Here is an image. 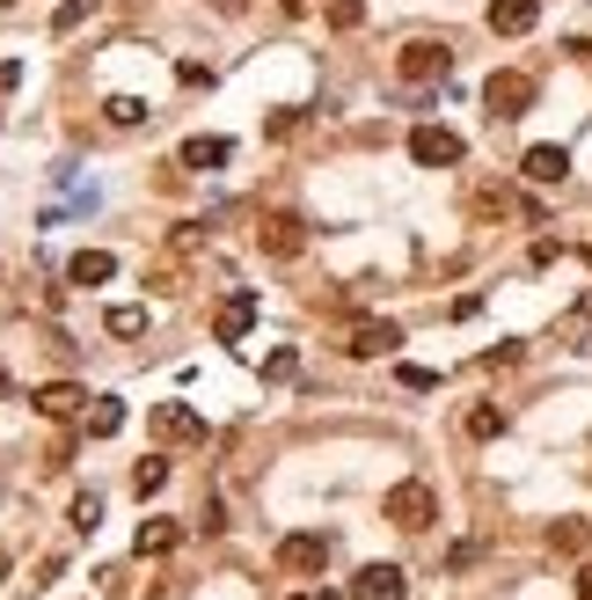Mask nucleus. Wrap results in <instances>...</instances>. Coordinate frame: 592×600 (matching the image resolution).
Wrapping results in <instances>:
<instances>
[{
  "label": "nucleus",
  "instance_id": "nucleus-9",
  "mask_svg": "<svg viewBox=\"0 0 592 600\" xmlns=\"http://www.w3.org/2000/svg\"><path fill=\"white\" fill-rule=\"evenodd\" d=\"M541 22V0H490V30L498 37H526Z\"/></svg>",
  "mask_w": 592,
  "mask_h": 600
},
{
  "label": "nucleus",
  "instance_id": "nucleus-8",
  "mask_svg": "<svg viewBox=\"0 0 592 600\" xmlns=\"http://www.w3.org/2000/svg\"><path fill=\"white\" fill-rule=\"evenodd\" d=\"M257 242L271 249V257H300V249H308V228H300L293 212H271V220L257 228Z\"/></svg>",
  "mask_w": 592,
  "mask_h": 600
},
{
  "label": "nucleus",
  "instance_id": "nucleus-20",
  "mask_svg": "<svg viewBox=\"0 0 592 600\" xmlns=\"http://www.w3.org/2000/svg\"><path fill=\"white\" fill-rule=\"evenodd\" d=\"M103 330H110V337H140V330H147V308H110Z\"/></svg>",
  "mask_w": 592,
  "mask_h": 600
},
{
  "label": "nucleus",
  "instance_id": "nucleus-5",
  "mask_svg": "<svg viewBox=\"0 0 592 600\" xmlns=\"http://www.w3.org/2000/svg\"><path fill=\"white\" fill-rule=\"evenodd\" d=\"M257 308H263L257 293H227V300H220V322H212V337H220V344H242V337L257 330Z\"/></svg>",
  "mask_w": 592,
  "mask_h": 600
},
{
  "label": "nucleus",
  "instance_id": "nucleus-22",
  "mask_svg": "<svg viewBox=\"0 0 592 600\" xmlns=\"http://www.w3.org/2000/svg\"><path fill=\"white\" fill-rule=\"evenodd\" d=\"M88 16H96V0H67V8H59V16H52V30L67 37V30H81Z\"/></svg>",
  "mask_w": 592,
  "mask_h": 600
},
{
  "label": "nucleus",
  "instance_id": "nucleus-30",
  "mask_svg": "<svg viewBox=\"0 0 592 600\" xmlns=\"http://www.w3.org/2000/svg\"><path fill=\"white\" fill-rule=\"evenodd\" d=\"M585 264H592V242H585Z\"/></svg>",
  "mask_w": 592,
  "mask_h": 600
},
{
  "label": "nucleus",
  "instance_id": "nucleus-18",
  "mask_svg": "<svg viewBox=\"0 0 592 600\" xmlns=\"http://www.w3.org/2000/svg\"><path fill=\"white\" fill-rule=\"evenodd\" d=\"M103 118L132 132V124H147V118H154V110H147V96H110V103H103Z\"/></svg>",
  "mask_w": 592,
  "mask_h": 600
},
{
  "label": "nucleus",
  "instance_id": "nucleus-3",
  "mask_svg": "<svg viewBox=\"0 0 592 600\" xmlns=\"http://www.w3.org/2000/svg\"><path fill=\"white\" fill-rule=\"evenodd\" d=\"M395 73L410 81V89L446 81V73H453V52H446V44H402V52H395Z\"/></svg>",
  "mask_w": 592,
  "mask_h": 600
},
{
  "label": "nucleus",
  "instance_id": "nucleus-19",
  "mask_svg": "<svg viewBox=\"0 0 592 600\" xmlns=\"http://www.w3.org/2000/svg\"><path fill=\"white\" fill-rule=\"evenodd\" d=\"M161 483H169V461H161V454H147L140 469H132V491H140V498H154Z\"/></svg>",
  "mask_w": 592,
  "mask_h": 600
},
{
  "label": "nucleus",
  "instance_id": "nucleus-17",
  "mask_svg": "<svg viewBox=\"0 0 592 600\" xmlns=\"http://www.w3.org/2000/svg\"><path fill=\"white\" fill-rule=\"evenodd\" d=\"M227 154H234V147H227V140H205V132H198V140H183V169H220Z\"/></svg>",
  "mask_w": 592,
  "mask_h": 600
},
{
  "label": "nucleus",
  "instance_id": "nucleus-4",
  "mask_svg": "<svg viewBox=\"0 0 592 600\" xmlns=\"http://www.w3.org/2000/svg\"><path fill=\"white\" fill-rule=\"evenodd\" d=\"M483 103H490V118H520L526 103H534V81H526V73H490L483 81Z\"/></svg>",
  "mask_w": 592,
  "mask_h": 600
},
{
  "label": "nucleus",
  "instance_id": "nucleus-12",
  "mask_svg": "<svg viewBox=\"0 0 592 600\" xmlns=\"http://www.w3.org/2000/svg\"><path fill=\"white\" fill-rule=\"evenodd\" d=\"M154 432H161V440H205V418H198L191 403H161L154 410Z\"/></svg>",
  "mask_w": 592,
  "mask_h": 600
},
{
  "label": "nucleus",
  "instance_id": "nucleus-29",
  "mask_svg": "<svg viewBox=\"0 0 592 600\" xmlns=\"http://www.w3.org/2000/svg\"><path fill=\"white\" fill-rule=\"evenodd\" d=\"M279 8H293V16H300V8H308V0H279Z\"/></svg>",
  "mask_w": 592,
  "mask_h": 600
},
{
  "label": "nucleus",
  "instance_id": "nucleus-16",
  "mask_svg": "<svg viewBox=\"0 0 592 600\" xmlns=\"http://www.w3.org/2000/svg\"><path fill=\"white\" fill-rule=\"evenodd\" d=\"M124 432V403L118 396H96V410H88V440H118Z\"/></svg>",
  "mask_w": 592,
  "mask_h": 600
},
{
  "label": "nucleus",
  "instance_id": "nucleus-28",
  "mask_svg": "<svg viewBox=\"0 0 592 600\" xmlns=\"http://www.w3.org/2000/svg\"><path fill=\"white\" fill-rule=\"evenodd\" d=\"M212 8H220V16H234V8H242V0H212Z\"/></svg>",
  "mask_w": 592,
  "mask_h": 600
},
{
  "label": "nucleus",
  "instance_id": "nucleus-6",
  "mask_svg": "<svg viewBox=\"0 0 592 600\" xmlns=\"http://www.w3.org/2000/svg\"><path fill=\"white\" fill-rule=\"evenodd\" d=\"M279 564L300 571V579H308V571H322V564H330V534H285V542H279Z\"/></svg>",
  "mask_w": 592,
  "mask_h": 600
},
{
  "label": "nucleus",
  "instance_id": "nucleus-13",
  "mask_svg": "<svg viewBox=\"0 0 592 600\" xmlns=\"http://www.w3.org/2000/svg\"><path fill=\"white\" fill-rule=\"evenodd\" d=\"M30 403H37V418H73V410H81V403H88V396H81V389H73V381H52V389H37V396H30Z\"/></svg>",
  "mask_w": 592,
  "mask_h": 600
},
{
  "label": "nucleus",
  "instance_id": "nucleus-2",
  "mask_svg": "<svg viewBox=\"0 0 592 600\" xmlns=\"http://www.w3.org/2000/svg\"><path fill=\"white\" fill-rule=\"evenodd\" d=\"M461 154H469V147H461V132H446V124H418V132H410V161H418V169H453Z\"/></svg>",
  "mask_w": 592,
  "mask_h": 600
},
{
  "label": "nucleus",
  "instance_id": "nucleus-10",
  "mask_svg": "<svg viewBox=\"0 0 592 600\" xmlns=\"http://www.w3.org/2000/svg\"><path fill=\"white\" fill-rule=\"evenodd\" d=\"M395 344H402V330H395V322H359L344 352H351V359H388Z\"/></svg>",
  "mask_w": 592,
  "mask_h": 600
},
{
  "label": "nucleus",
  "instance_id": "nucleus-21",
  "mask_svg": "<svg viewBox=\"0 0 592 600\" xmlns=\"http://www.w3.org/2000/svg\"><path fill=\"white\" fill-rule=\"evenodd\" d=\"M469 432H475V440H498V432H505V410H469Z\"/></svg>",
  "mask_w": 592,
  "mask_h": 600
},
{
  "label": "nucleus",
  "instance_id": "nucleus-31",
  "mask_svg": "<svg viewBox=\"0 0 592 600\" xmlns=\"http://www.w3.org/2000/svg\"><path fill=\"white\" fill-rule=\"evenodd\" d=\"M293 600H308V593H293Z\"/></svg>",
  "mask_w": 592,
  "mask_h": 600
},
{
  "label": "nucleus",
  "instance_id": "nucleus-32",
  "mask_svg": "<svg viewBox=\"0 0 592 600\" xmlns=\"http://www.w3.org/2000/svg\"><path fill=\"white\" fill-rule=\"evenodd\" d=\"M0 564H8V557H0Z\"/></svg>",
  "mask_w": 592,
  "mask_h": 600
},
{
  "label": "nucleus",
  "instance_id": "nucleus-14",
  "mask_svg": "<svg viewBox=\"0 0 592 600\" xmlns=\"http://www.w3.org/2000/svg\"><path fill=\"white\" fill-rule=\"evenodd\" d=\"M175 542H183V528H175V520H140V534H132V549H140V557H169Z\"/></svg>",
  "mask_w": 592,
  "mask_h": 600
},
{
  "label": "nucleus",
  "instance_id": "nucleus-24",
  "mask_svg": "<svg viewBox=\"0 0 592 600\" xmlns=\"http://www.w3.org/2000/svg\"><path fill=\"white\" fill-rule=\"evenodd\" d=\"M96 520H103V498H96V491H88V498H73V528H81V534H96Z\"/></svg>",
  "mask_w": 592,
  "mask_h": 600
},
{
  "label": "nucleus",
  "instance_id": "nucleus-23",
  "mask_svg": "<svg viewBox=\"0 0 592 600\" xmlns=\"http://www.w3.org/2000/svg\"><path fill=\"white\" fill-rule=\"evenodd\" d=\"M263 373H271V381H293V373H300V352H293V344H279V352L263 359Z\"/></svg>",
  "mask_w": 592,
  "mask_h": 600
},
{
  "label": "nucleus",
  "instance_id": "nucleus-7",
  "mask_svg": "<svg viewBox=\"0 0 592 600\" xmlns=\"http://www.w3.org/2000/svg\"><path fill=\"white\" fill-rule=\"evenodd\" d=\"M402 593H410V579H402L395 564H367L351 579V600H402Z\"/></svg>",
  "mask_w": 592,
  "mask_h": 600
},
{
  "label": "nucleus",
  "instance_id": "nucleus-1",
  "mask_svg": "<svg viewBox=\"0 0 592 600\" xmlns=\"http://www.w3.org/2000/svg\"><path fill=\"white\" fill-rule=\"evenodd\" d=\"M381 512L395 520L402 534H418V528H432V520H439V491H432V483H395Z\"/></svg>",
  "mask_w": 592,
  "mask_h": 600
},
{
  "label": "nucleus",
  "instance_id": "nucleus-27",
  "mask_svg": "<svg viewBox=\"0 0 592 600\" xmlns=\"http://www.w3.org/2000/svg\"><path fill=\"white\" fill-rule=\"evenodd\" d=\"M578 600H592V564H585V571H578Z\"/></svg>",
  "mask_w": 592,
  "mask_h": 600
},
{
  "label": "nucleus",
  "instance_id": "nucleus-26",
  "mask_svg": "<svg viewBox=\"0 0 592 600\" xmlns=\"http://www.w3.org/2000/svg\"><path fill=\"white\" fill-rule=\"evenodd\" d=\"M395 381H402V389H410V396H424V389H439V373H432V367H402V373H395Z\"/></svg>",
  "mask_w": 592,
  "mask_h": 600
},
{
  "label": "nucleus",
  "instance_id": "nucleus-25",
  "mask_svg": "<svg viewBox=\"0 0 592 600\" xmlns=\"http://www.w3.org/2000/svg\"><path fill=\"white\" fill-rule=\"evenodd\" d=\"M330 22L337 30H359L367 22V0H330Z\"/></svg>",
  "mask_w": 592,
  "mask_h": 600
},
{
  "label": "nucleus",
  "instance_id": "nucleus-11",
  "mask_svg": "<svg viewBox=\"0 0 592 600\" xmlns=\"http://www.w3.org/2000/svg\"><path fill=\"white\" fill-rule=\"evenodd\" d=\"M520 177L526 183H563V177H571V154H563V147H526Z\"/></svg>",
  "mask_w": 592,
  "mask_h": 600
},
{
  "label": "nucleus",
  "instance_id": "nucleus-15",
  "mask_svg": "<svg viewBox=\"0 0 592 600\" xmlns=\"http://www.w3.org/2000/svg\"><path fill=\"white\" fill-rule=\"evenodd\" d=\"M110 271H118V257H110V249H81V257L67 264V279H73V286H103Z\"/></svg>",
  "mask_w": 592,
  "mask_h": 600
}]
</instances>
